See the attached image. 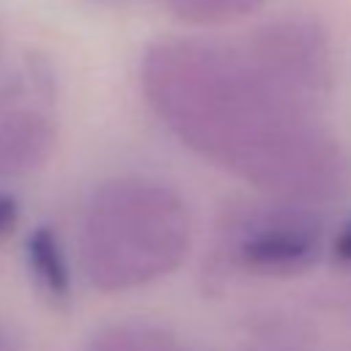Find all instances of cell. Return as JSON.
<instances>
[{
    "instance_id": "8992f818",
    "label": "cell",
    "mask_w": 351,
    "mask_h": 351,
    "mask_svg": "<svg viewBox=\"0 0 351 351\" xmlns=\"http://www.w3.org/2000/svg\"><path fill=\"white\" fill-rule=\"evenodd\" d=\"M25 263L33 285L49 304L63 307L71 302L74 277L63 241L52 225H36L25 236Z\"/></svg>"
},
{
    "instance_id": "6da1fadb",
    "label": "cell",
    "mask_w": 351,
    "mask_h": 351,
    "mask_svg": "<svg viewBox=\"0 0 351 351\" xmlns=\"http://www.w3.org/2000/svg\"><path fill=\"white\" fill-rule=\"evenodd\" d=\"M140 90L184 148L266 197L321 206L348 186V154L321 115L274 90L236 47L195 36L151 41Z\"/></svg>"
},
{
    "instance_id": "8fae6325",
    "label": "cell",
    "mask_w": 351,
    "mask_h": 351,
    "mask_svg": "<svg viewBox=\"0 0 351 351\" xmlns=\"http://www.w3.org/2000/svg\"><path fill=\"white\" fill-rule=\"evenodd\" d=\"M0 351H22V343L16 340V335H11L3 326H0Z\"/></svg>"
},
{
    "instance_id": "9c48e42d",
    "label": "cell",
    "mask_w": 351,
    "mask_h": 351,
    "mask_svg": "<svg viewBox=\"0 0 351 351\" xmlns=\"http://www.w3.org/2000/svg\"><path fill=\"white\" fill-rule=\"evenodd\" d=\"M19 219H22V206H19V197L8 189H0V241L11 239L19 228Z\"/></svg>"
},
{
    "instance_id": "3957f363",
    "label": "cell",
    "mask_w": 351,
    "mask_h": 351,
    "mask_svg": "<svg viewBox=\"0 0 351 351\" xmlns=\"http://www.w3.org/2000/svg\"><path fill=\"white\" fill-rule=\"evenodd\" d=\"M326 241V225L315 206L282 197L241 203L219 228V255L225 266L263 280L310 271L324 258Z\"/></svg>"
},
{
    "instance_id": "7a4b0ae2",
    "label": "cell",
    "mask_w": 351,
    "mask_h": 351,
    "mask_svg": "<svg viewBox=\"0 0 351 351\" xmlns=\"http://www.w3.org/2000/svg\"><path fill=\"white\" fill-rule=\"evenodd\" d=\"M195 239L184 195L143 173L101 181L82 211L77 258L82 277L99 293L148 288L184 266Z\"/></svg>"
},
{
    "instance_id": "30bf717a",
    "label": "cell",
    "mask_w": 351,
    "mask_h": 351,
    "mask_svg": "<svg viewBox=\"0 0 351 351\" xmlns=\"http://www.w3.org/2000/svg\"><path fill=\"white\" fill-rule=\"evenodd\" d=\"M326 252L340 263V266H351V217L337 228V233L326 241Z\"/></svg>"
},
{
    "instance_id": "52a82bcc",
    "label": "cell",
    "mask_w": 351,
    "mask_h": 351,
    "mask_svg": "<svg viewBox=\"0 0 351 351\" xmlns=\"http://www.w3.org/2000/svg\"><path fill=\"white\" fill-rule=\"evenodd\" d=\"M85 351H203L167 326L151 321H115L90 335Z\"/></svg>"
},
{
    "instance_id": "277c9868",
    "label": "cell",
    "mask_w": 351,
    "mask_h": 351,
    "mask_svg": "<svg viewBox=\"0 0 351 351\" xmlns=\"http://www.w3.org/2000/svg\"><path fill=\"white\" fill-rule=\"evenodd\" d=\"M241 52L274 90L321 115L335 82V58L315 19L299 14L269 19L250 33Z\"/></svg>"
},
{
    "instance_id": "ba28073f",
    "label": "cell",
    "mask_w": 351,
    "mask_h": 351,
    "mask_svg": "<svg viewBox=\"0 0 351 351\" xmlns=\"http://www.w3.org/2000/svg\"><path fill=\"white\" fill-rule=\"evenodd\" d=\"M186 27H222L255 14L266 0H156Z\"/></svg>"
},
{
    "instance_id": "5bb4252c",
    "label": "cell",
    "mask_w": 351,
    "mask_h": 351,
    "mask_svg": "<svg viewBox=\"0 0 351 351\" xmlns=\"http://www.w3.org/2000/svg\"><path fill=\"white\" fill-rule=\"evenodd\" d=\"M315 351H318V348H315Z\"/></svg>"
},
{
    "instance_id": "5b68a950",
    "label": "cell",
    "mask_w": 351,
    "mask_h": 351,
    "mask_svg": "<svg viewBox=\"0 0 351 351\" xmlns=\"http://www.w3.org/2000/svg\"><path fill=\"white\" fill-rule=\"evenodd\" d=\"M58 145V123L38 104L0 112V184L41 170Z\"/></svg>"
},
{
    "instance_id": "7c38bea8",
    "label": "cell",
    "mask_w": 351,
    "mask_h": 351,
    "mask_svg": "<svg viewBox=\"0 0 351 351\" xmlns=\"http://www.w3.org/2000/svg\"><path fill=\"white\" fill-rule=\"evenodd\" d=\"M337 310H340V315L351 324V291L346 293V296H340V304H337Z\"/></svg>"
},
{
    "instance_id": "4fadbf2b",
    "label": "cell",
    "mask_w": 351,
    "mask_h": 351,
    "mask_svg": "<svg viewBox=\"0 0 351 351\" xmlns=\"http://www.w3.org/2000/svg\"><path fill=\"white\" fill-rule=\"evenodd\" d=\"M3 58H5V36H3V27H0V66H3Z\"/></svg>"
}]
</instances>
